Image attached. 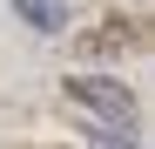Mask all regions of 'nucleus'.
<instances>
[{
	"label": "nucleus",
	"mask_w": 155,
	"mask_h": 149,
	"mask_svg": "<svg viewBox=\"0 0 155 149\" xmlns=\"http://www.w3.org/2000/svg\"><path fill=\"white\" fill-rule=\"evenodd\" d=\"M68 102H81L88 115H101V136H135V95L115 74H68Z\"/></svg>",
	"instance_id": "f257e3e1"
},
{
	"label": "nucleus",
	"mask_w": 155,
	"mask_h": 149,
	"mask_svg": "<svg viewBox=\"0 0 155 149\" xmlns=\"http://www.w3.org/2000/svg\"><path fill=\"white\" fill-rule=\"evenodd\" d=\"M14 14L34 34H68V0H14Z\"/></svg>",
	"instance_id": "f03ea898"
},
{
	"label": "nucleus",
	"mask_w": 155,
	"mask_h": 149,
	"mask_svg": "<svg viewBox=\"0 0 155 149\" xmlns=\"http://www.w3.org/2000/svg\"><path fill=\"white\" fill-rule=\"evenodd\" d=\"M94 149H135V142H121V136H101V129H94Z\"/></svg>",
	"instance_id": "7ed1b4c3"
}]
</instances>
